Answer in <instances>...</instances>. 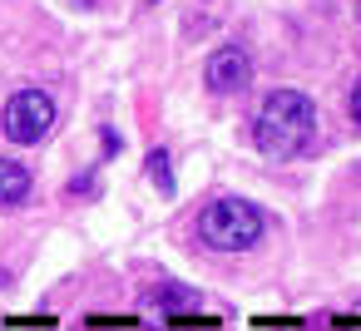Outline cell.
<instances>
[{"label": "cell", "instance_id": "cell-2", "mask_svg": "<svg viewBox=\"0 0 361 331\" xmlns=\"http://www.w3.org/2000/svg\"><path fill=\"white\" fill-rule=\"evenodd\" d=\"M198 237L213 247V252H243L262 237V213L247 203V198H218L203 208L198 218Z\"/></svg>", "mask_w": 361, "mask_h": 331}, {"label": "cell", "instance_id": "cell-9", "mask_svg": "<svg viewBox=\"0 0 361 331\" xmlns=\"http://www.w3.org/2000/svg\"><path fill=\"white\" fill-rule=\"evenodd\" d=\"M85 6H94V0H85Z\"/></svg>", "mask_w": 361, "mask_h": 331}, {"label": "cell", "instance_id": "cell-3", "mask_svg": "<svg viewBox=\"0 0 361 331\" xmlns=\"http://www.w3.org/2000/svg\"><path fill=\"white\" fill-rule=\"evenodd\" d=\"M55 129V99L45 89H16L6 99V109H0V134H6L11 144H40L45 134Z\"/></svg>", "mask_w": 361, "mask_h": 331}, {"label": "cell", "instance_id": "cell-8", "mask_svg": "<svg viewBox=\"0 0 361 331\" xmlns=\"http://www.w3.org/2000/svg\"><path fill=\"white\" fill-rule=\"evenodd\" d=\"M356 20H361V6H356Z\"/></svg>", "mask_w": 361, "mask_h": 331}, {"label": "cell", "instance_id": "cell-1", "mask_svg": "<svg viewBox=\"0 0 361 331\" xmlns=\"http://www.w3.org/2000/svg\"><path fill=\"white\" fill-rule=\"evenodd\" d=\"M312 129H317V109L302 89H272L252 119V139L267 158H297L312 144Z\"/></svg>", "mask_w": 361, "mask_h": 331}, {"label": "cell", "instance_id": "cell-6", "mask_svg": "<svg viewBox=\"0 0 361 331\" xmlns=\"http://www.w3.org/2000/svg\"><path fill=\"white\" fill-rule=\"evenodd\" d=\"M149 178H154V183H159L164 193L173 188V173H169V154H149Z\"/></svg>", "mask_w": 361, "mask_h": 331}, {"label": "cell", "instance_id": "cell-4", "mask_svg": "<svg viewBox=\"0 0 361 331\" xmlns=\"http://www.w3.org/2000/svg\"><path fill=\"white\" fill-rule=\"evenodd\" d=\"M203 80H208V89H218V94H238V89H247V80H252V60H247V50H243V45H223V50H213L208 65H203Z\"/></svg>", "mask_w": 361, "mask_h": 331}, {"label": "cell", "instance_id": "cell-7", "mask_svg": "<svg viewBox=\"0 0 361 331\" xmlns=\"http://www.w3.org/2000/svg\"><path fill=\"white\" fill-rule=\"evenodd\" d=\"M351 119L361 124V80H356V89H351Z\"/></svg>", "mask_w": 361, "mask_h": 331}, {"label": "cell", "instance_id": "cell-5", "mask_svg": "<svg viewBox=\"0 0 361 331\" xmlns=\"http://www.w3.org/2000/svg\"><path fill=\"white\" fill-rule=\"evenodd\" d=\"M30 198V168L16 158H0V208H16Z\"/></svg>", "mask_w": 361, "mask_h": 331}]
</instances>
